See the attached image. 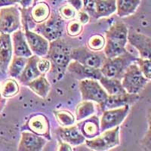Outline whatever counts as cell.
Instances as JSON below:
<instances>
[{
    "mask_svg": "<svg viewBox=\"0 0 151 151\" xmlns=\"http://www.w3.org/2000/svg\"><path fill=\"white\" fill-rule=\"evenodd\" d=\"M129 29L122 22L113 24L106 32L105 45L103 49L106 58H112L127 52Z\"/></svg>",
    "mask_w": 151,
    "mask_h": 151,
    "instance_id": "1",
    "label": "cell"
},
{
    "mask_svg": "<svg viewBox=\"0 0 151 151\" xmlns=\"http://www.w3.org/2000/svg\"><path fill=\"white\" fill-rule=\"evenodd\" d=\"M136 59L137 57L127 51L115 58H106L100 70L102 75L106 77L121 79L126 68L135 62Z\"/></svg>",
    "mask_w": 151,
    "mask_h": 151,
    "instance_id": "2",
    "label": "cell"
},
{
    "mask_svg": "<svg viewBox=\"0 0 151 151\" xmlns=\"http://www.w3.org/2000/svg\"><path fill=\"white\" fill-rule=\"evenodd\" d=\"M121 83L129 94H138L150 83L140 70L137 63L134 62L126 68L121 78Z\"/></svg>",
    "mask_w": 151,
    "mask_h": 151,
    "instance_id": "3",
    "label": "cell"
},
{
    "mask_svg": "<svg viewBox=\"0 0 151 151\" xmlns=\"http://www.w3.org/2000/svg\"><path fill=\"white\" fill-rule=\"evenodd\" d=\"M119 125L113 129H107L100 133L92 139H86L85 143L89 149L95 151H106L120 144Z\"/></svg>",
    "mask_w": 151,
    "mask_h": 151,
    "instance_id": "4",
    "label": "cell"
},
{
    "mask_svg": "<svg viewBox=\"0 0 151 151\" xmlns=\"http://www.w3.org/2000/svg\"><path fill=\"white\" fill-rule=\"evenodd\" d=\"M64 29V19L59 14H52L44 22L36 25L33 31L42 35L48 42L60 39Z\"/></svg>",
    "mask_w": 151,
    "mask_h": 151,
    "instance_id": "5",
    "label": "cell"
},
{
    "mask_svg": "<svg viewBox=\"0 0 151 151\" xmlns=\"http://www.w3.org/2000/svg\"><path fill=\"white\" fill-rule=\"evenodd\" d=\"M79 89L82 101H90L101 105L106 101L108 94L106 92L99 81L92 79H80Z\"/></svg>",
    "mask_w": 151,
    "mask_h": 151,
    "instance_id": "6",
    "label": "cell"
},
{
    "mask_svg": "<svg viewBox=\"0 0 151 151\" xmlns=\"http://www.w3.org/2000/svg\"><path fill=\"white\" fill-rule=\"evenodd\" d=\"M45 57L50 60L52 67H55L58 70H64L71 60L70 49L60 39H58L50 42Z\"/></svg>",
    "mask_w": 151,
    "mask_h": 151,
    "instance_id": "7",
    "label": "cell"
},
{
    "mask_svg": "<svg viewBox=\"0 0 151 151\" xmlns=\"http://www.w3.org/2000/svg\"><path fill=\"white\" fill-rule=\"evenodd\" d=\"M19 29H21L20 9L14 5L0 8V33L12 34Z\"/></svg>",
    "mask_w": 151,
    "mask_h": 151,
    "instance_id": "8",
    "label": "cell"
},
{
    "mask_svg": "<svg viewBox=\"0 0 151 151\" xmlns=\"http://www.w3.org/2000/svg\"><path fill=\"white\" fill-rule=\"evenodd\" d=\"M70 58L71 60L94 68H101L106 59L104 52H94L88 47H80L70 50Z\"/></svg>",
    "mask_w": 151,
    "mask_h": 151,
    "instance_id": "9",
    "label": "cell"
},
{
    "mask_svg": "<svg viewBox=\"0 0 151 151\" xmlns=\"http://www.w3.org/2000/svg\"><path fill=\"white\" fill-rule=\"evenodd\" d=\"M130 111V105L127 104L118 108L103 110L100 118L101 132L120 125Z\"/></svg>",
    "mask_w": 151,
    "mask_h": 151,
    "instance_id": "10",
    "label": "cell"
},
{
    "mask_svg": "<svg viewBox=\"0 0 151 151\" xmlns=\"http://www.w3.org/2000/svg\"><path fill=\"white\" fill-rule=\"evenodd\" d=\"M24 130L30 131L38 135L42 136L48 141L52 139L50 121L42 113H33L29 116L24 124Z\"/></svg>",
    "mask_w": 151,
    "mask_h": 151,
    "instance_id": "11",
    "label": "cell"
},
{
    "mask_svg": "<svg viewBox=\"0 0 151 151\" xmlns=\"http://www.w3.org/2000/svg\"><path fill=\"white\" fill-rule=\"evenodd\" d=\"M24 29L27 44L33 55L39 57L46 56L49 47V42L42 35L29 29L28 27H24Z\"/></svg>",
    "mask_w": 151,
    "mask_h": 151,
    "instance_id": "12",
    "label": "cell"
},
{
    "mask_svg": "<svg viewBox=\"0 0 151 151\" xmlns=\"http://www.w3.org/2000/svg\"><path fill=\"white\" fill-rule=\"evenodd\" d=\"M48 140L28 130L21 132L17 150L19 151H40L44 148Z\"/></svg>",
    "mask_w": 151,
    "mask_h": 151,
    "instance_id": "13",
    "label": "cell"
},
{
    "mask_svg": "<svg viewBox=\"0 0 151 151\" xmlns=\"http://www.w3.org/2000/svg\"><path fill=\"white\" fill-rule=\"evenodd\" d=\"M128 42L138 51L141 58L150 59L151 39L142 33L130 29L128 33Z\"/></svg>",
    "mask_w": 151,
    "mask_h": 151,
    "instance_id": "14",
    "label": "cell"
},
{
    "mask_svg": "<svg viewBox=\"0 0 151 151\" xmlns=\"http://www.w3.org/2000/svg\"><path fill=\"white\" fill-rule=\"evenodd\" d=\"M67 70L79 79H92L99 80L102 73L100 68H94L83 65L76 60H71L67 67Z\"/></svg>",
    "mask_w": 151,
    "mask_h": 151,
    "instance_id": "15",
    "label": "cell"
},
{
    "mask_svg": "<svg viewBox=\"0 0 151 151\" xmlns=\"http://www.w3.org/2000/svg\"><path fill=\"white\" fill-rule=\"evenodd\" d=\"M13 57L11 34L0 33V71L6 73Z\"/></svg>",
    "mask_w": 151,
    "mask_h": 151,
    "instance_id": "16",
    "label": "cell"
},
{
    "mask_svg": "<svg viewBox=\"0 0 151 151\" xmlns=\"http://www.w3.org/2000/svg\"><path fill=\"white\" fill-rule=\"evenodd\" d=\"M56 134L60 140L68 143L71 146H78L85 143L86 138L82 134L76 125H72L67 127H62L57 129Z\"/></svg>",
    "mask_w": 151,
    "mask_h": 151,
    "instance_id": "17",
    "label": "cell"
},
{
    "mask_svg": "<svg viewBox=\"0 0 151 151\" xmlns=\"http://www.w3.org/2000/svg\"><path fill=\"white\" fill-rule=\"evenodd\" d=\"M138 98H139L138 94H129V93L108 95L106 101L103 104L99 105V106L102 111L109 109L118 108L125 105H130L131 104L135 102Z\"/></svg>",
    "mask_w": 151,
    "mask_h": 151,
    "instance_id": "18",
    "label": "cell"
},
{
    "mask_svg": "<svg viewBox=\"0 0 151 151\" xmlns=\"http://www.w3.org/2000/svg\"><path fill=\"white\" fill-rule=\"evenodd\" d=\"M11 35L13 48V55L29 58L33 55L27 42L24 32L21 29L14 31Z\"/></svg>",
    "mask_w": 151,
    "mask_h": 151,
    "instance_id": "19",
    "label": "cell"
},
{
    "mask_svg": "<svg viewBox=\"0 0 151 151\" xmlns=\"http://www.w3.org/2000/svg\"><path fill=\"white\" fill-rule=\"evenodd\" d=\"M76 125L86 139H92L101 133L100 119L94 114L79 121Z\"/></svg>",
    "mask_w": 151,
    "mask_h": 151,
    "instance_id": "20",
    "label": "cell"
},
{
    "mask_svg": "<svg viewBox=\"0 0 151 151\" xmlns=\"http://www.w3.org/2000/svg\"><path fill=\"white\" fill-rule=\"evenodd\" d=\"M39 59H40V57L35 55H33L28 58L27 62L22 73L17 79H18L19 83L24 86H26L30 81L33 80L38 76L42 75L37 68V62Z\"/></svg>",
    "mask_w": 151,
    "mask_h": 151,
    "instance_id": "21",
    "label": "cell"
},
{
    "mask_svg": "<svg viewBox=\"0 0 151 151\" xmlns=\"http://www.w3.org/2000/svg\"><path fill=\"white\" fill-rule=\"evenodd\" d=\"M29 17L35 24L44 22L51 15V9L48 4L45 2H39L29 9Z\"/></svg>",
    "mask_w": 151,
    "mask_h": 151,
    "instance_id": "22",
    "label": "cell"
},
{
    "mask_svg": "<svg viewBox=\"0 0 151 151\" xmlns=\"http://www.w3.org/2000/svg\"><path fill=\"white\" fill-rule=\"evenodd\" d=\"M26 86H27L35 94L43 98L48 96L51 88L50 83L44 74H42L33 80L30 81L26 85Z\"/></svg>",
    "mask_w": 151,
    "mask_h": 151,
    "instance_id": "23",
    "label": "cell"
},
{
    "mask_svg": "<svg viewBox=\"0 0 151 151\" xmlns=\"http://www.w3.org/2000/svg\"><path fill=\"white\" fill-rule=\"evenodd\" d=\"M95 2V15L94 18L110 17L116 13V0H94Z\"/></svg>",
    "mask_w": 151,
    "mask_h": 151,
    "instance_id": "24",
    "label": "cell"
},
{
    "mask_svg": "<svg viewBox=\"0 0 151 151\" xmlns=\"http://www.w3.org/2000/svg\"><path fill=\"white\" fill-rule=\"evenodd\" d=\"M98 81H99L100 84L104 88V89L108 94V95L127 93L124 89L120 79L106 77L104 76H102Z\"/></svg>",
    "mask_w": 151,
    "mask_h": 151,
    "instance_id": "25",
    "label": "cell"
},
{
    "mask_svg": "<svg viewBox=\"0 0 151 151\" xmlns=\"http://www.w3.org/2000/svg\"><path fill=\"white\" fill-rule=\"evenodd\" d=\"M141 4V0H116V13L119 17H125L134 14Z\"/></svg>",
    "mask_w": 151,
    "mask_h": 151,
    "instance_id": "26",
    "label": "cell"
},
{
    "mask_svg": "<svg viewBox=\"0 0 151 151\" xmlns=\"http://www.w3.org/2000/svg\"><path fill=\"white\" fill-rule=\"evenodd\" d=\"M95 113V106L92 101H82L78 104L75 110L76 121H81L93 115Z\"/></svg>",
    "mask_w": 151,
    "mask_h": 151,
    "instance_id": "27",
    "label": "cell"
},
{
    "mask_svg": "<svg viewBox=\"0 0 151 151\" xmlns=\"http://www.w3.org/2000/svg\"><path fill=\"white\" fill-rule=\"evenodd\" d=\"M27 58H28L13 55L7 71L9 76L11 78H14V79L18 78V76L21 75L24 67L26 65L27 62Z\"/></svg>",
    "mask_w": 151,
    "mask_h": 151,
    "instance_id": "28",
    "label": "cell"
},
{
    "mask_svg": "<svg viewBox=\"0 0 151 151\" xmlns=\"http://www.w3.org/2000/svg\"><path fill=\"white\" fill-rule=\"evenodd\" d=\"M0 91L4 98H12L20 92V86L14 78H11L2 81L0 85Z\"/></svg>",
    "mask_w": 151,
    "mask_h": 151,
    "instance_id": "29",
    "label": "cell"
},
{
    "mask_svg": "<svg viewBox=\"0 0 151 151\" xmlns=\"http://www.w3.org/2000/svg\"><path fill=\"white\" fill-rule=\"evenodd\" d=\"M57 121L62 127H67L75 124V116L67 110H57L53 111Z\"/></svg>",
    "mask_w": 151,
    "mask_h": 151,
    "instance_id": "30",
    "label": "cell"
},
{
    "mask_svg": "<svg viewBox=\"0 0 151 151\" xmlns=\"http://www.w3.org/2000/svg\"><path fill=\"white\" fill-rule=\"evenodd\" d=\"M105 45V38L100 34H95L88 38L87 47L94 52L102 51Z\"/></svg>",
    "mask_w": 151,
    "mask_h": 151,
    "instance_id": "31",
    "label": "cell"
},
{
    "mask_svg": "<svg viewBox=\"0 0 151 151\" xmlns=\"http://www.w3.org/2000/svg\"><path fill=\"white\" fill-rule=\"evenodd\" d=\"M83 31V24H81L77 19H72L67 24V34L70 37H77Z\"/></svg>",
    "mask_w": 151,
    "mask_h": 151,
    "instance_id": "32",
    "label": "cell"
},
{
    "mask_svg": "<svg viewBox=\"0 0 151 151\" xmlns=\"http://www.w3.org/2000/svg\"><path fill=\"white\" fill-rule=\"evenodd\" d=\"M136 63L143 75L150 81L151 80V61L150 59L137 58Z\"/></svg>",
    "mask_w": 151,
    "mask_h": 151,
    "instance_id": "33",
    "label": "cell"
},
{
    "mask_svg": "<svg viewBox=\"0 0 151 151\" xmlns=\"http://www.w3.org/2000/svg\"><path fill=\"white\" fill-rule=\"evenodd\" d=\"M59 14L63 19L72 20L76 16V11L69 5H64L59 9Z\"/></svg>",
    "mask_w": 151,
    "mask_h": 151,
    "instance_id": "34",
    "label": "cell"
},
{
    "mask_svg": "<svg viewBox=\"0 0 151 151\" xmlns=\"http://www.w3.org/2000/svg\"><path fill=\"white\" fill-rule=\"evenodd\" d=\"M37 68L41 74L45 75L48 73L52 68V63L49 59L46 57H40V59L37 62Z\"/></svg>",
    "mask_w": 151,
    "mask_h": 151,
    "instance_id": "35",
    "label": "cell"
},
{
    "mask_svg": "<svg viewBox=\"0 0 151 151\" xmlns=\"http://www.w3.org/2000/svg\"><path fill=\"white\" fill-rule=\"evenodd\" d=\"M83 10L90 17L94 18L95 15V2L94 0H83Z\"/></svg>",
    "mask_w": 151,
    "mask_h": 151,
    "instance_id": "36",
    "label": "cell"
},
{
    "mask_svg": "<svg viewBox=\"0 0 151 151\" xmlns=\"http://www.w3.org/2000/svg\"><path fill=\"white\" fill-rule=\"evenodd\" d=\"M76 17H77L76 19H77L81 24H83V25L84 24H87L89 22L90 18H91V17L83 10L79 11L78 13H76Z\"/></svg>",
    "mask_w": 151,
    "mask_h": 151,
    "instance_id": "37",
    "label": "cell"
},
{
    "mask_svg": "<svg viewBox=\"0 0 151 151\" xmlns=\"http://www.w3.org/2000/svg\"><path fill=\"white\" fill-rule=\"evenodd\" d=\"M67 2L76 12L83 10V0H67Z\"/></svg>",
    "mask_w": 151,
    "mask_h": 151,
    "instance_id": "38",
    "label": "cell"
},
{
    "mask_svg": "<svg viewBox=\"0 0 151 151\" xmlns=\"http://www.w3.org/2000/svg\"><path fill=\"white\" fill-rule=\"evenodd\" d=\"M58 151H72V146L70 144H69L68 143L63 141L62 140H58Z\"/></svg>",
    "mask_w": 151,
    "mask_h": 151,
    "instance_id": "39",
    "label": "cell"
},
{
    "mask_svg": "<svg viewBox=\"0 0 151 151\" xmlns=\"http://www.w3.org/2000/svg\"><path fill=\"white\" fill-rule=\"evenodd\" d=\"M15 4H18L23 9L30 8L33 3V0H14Z\"/></svg>",
    "mask_w": 151,
    "mask_h": 151,
    "instance_id": "40",
    "label": "cell"
},
{
    "mask_svg": "<svg viewBox=\"0 0 151 151\" xmlns=\"http://www.w3.org/2000/svg\"><path fill=\"white\" fill-rule=\"evenodd\" d=\"M15 5L14 0H0V8Z\"/></svg>",
    "mask_w": 151,
    "mask_h": 151,
    "instance_id": "41",
    "label": "cell"
},
{
    "mask_svg": "<svg viewBox=\"0 0 151 151\" xmlns=\"http://www.w3.org/2000/svg\"><path fill=\"white\" fill-rule=\"evenodd\" d=\"M4 104H5V99H4L3 97L2 96V94H1V91H0V112L3 108Z\"/></svg>",
    "mask_w": 151,
    "mask_h": 151,
    "instance_id": "42",
    "label": "cell"
},
{
    "mask_svg": "<svg viewBox=\"0 0 151 151\" xmlns=\"http://www.w3.org/2000/svg\"><path fill=\"white\" fill-rule=\"evenodd\" d=\"M42 0H33V5H35L36 3H37V2H41Z\"/></svg>",
    "mask_w": 151,
    "mask_h": 151,
    "instance_id": "43",
    "label": "cell"
},
{
    "mask_svg": "<svg viewBox=\"0 0 151 151\" xmlns=\"http://www.w3.org/2000/svg\"><path fill=\"white\" fill-rule=\"evenodd\" d=\"M0 73H2V72H1V71H0Z\"/></svg>",
    "mask_w": 151,
    "mask_h": 151,
    "instance_id": "44",
    "label": "cell"
}]
</instances>
